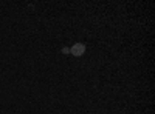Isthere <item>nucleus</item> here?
Wrapping results in <instances>:
<instances>
[{
	"instance_id": "1",
	"label": "nucleus",
	"mask_w": 155,
	"mask_h": 114,
	"mask_svg": "<svg viewBox=\"0 0 155 114\" xmlns=\"http://www.w3.org/2000/svg\"><path fill=\"white\" fill-rule=\"evenodd\" d=\"M70 53H71V56H74V57L84 56V53H85V45H84V43H74V45L71 46V49H70Z\"/></svg>"
},
{
	"instance_id": "2",
	"label": "nucleus",
	"mask_w": 155,
	"mask_h": 114,
	"mask_svg": "<svg viewBox=\"0 0 155 114\" xmlns=\"http://www.w3.org/2000/svg\"><path fill=\"white\" fill-rule=\"evenodd\" d=\"M62 53L64 54H68L70 53V48H62Z\"/></svg>"
}]
</instances>
